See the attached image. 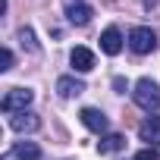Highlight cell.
<instances>
[{
    "label": "cell",
    "instance_id": "cell-1",
    "mask_svg": "<svg viewBox=\"0 0 160 160\" xmlns=\"http://www.w3.org/2000/svg\"><path fill=\"white\" fill-rule=\"evenodd\" d=\"M132 98H135V104H138L144 113H157V110H160V85L154 82V78H138Z\"/></svg>",
    "mask_w": 160,
    "mask_h": 160
},
{
    "label": "cell",
    "instance_id": "cell-2",
    "mask_svg": "<svg viewBox=\"0 0 160 160\" xmlns=\"http://www.w3.org/2000/svg\"><path fill=\"white\" fill-rule=\"evenodd\" d=\"M32 101H35V91H32V88H10V91L3 94V101H0V107H3V113L13 116V113L28 110Z\"/></svg>",
    "mask_w": 160,
    "mask_h": 160
},
{
    "label": "cell",
    "instance_id": "cell-3",
    "mask_svg": "<svg viewBox=\"0 0 160 160\" xmlns=\"http://www.w3.org/2000/svg\"><path fill=\"white\" fill-rule=\"evenodd\" d=\"M129 50H132V53H138V57H144V53L157 50V35H154L148 25H135V28L129 32Z\"/></svg>",
    "mask_w": 160,
    "mask_h": 160
},
{
    "label": "cell",
    "instance_id": "cell-4",
    "mask_svg": "<svg viewBox=\"0 0 160 160\" xmlns=\"http://www.w3.org/2000/svg\"><path fill=\"white\" fill-rule=\"evenodd\" d=\"M78 119H82V126H85L88 132H94V135H107V129H110V119H107L98 107H85L82 113H78Z\"/></svg>",
    "mask_w": 160,
    "mask_h": 160
},
{
    "label": "cell",
    "instance_id": "cell-5",
    "mask_svg": "<svg viewBox=\"0 0 160 160\" xmlns=\"http://www.w3.org/2000/svg\"><path fill=\"white\" fill-rule=\"evenodd\" d=\"M10 129H13V132H38V129H41V116L32 113V110L13 113V116H10Z\"/></svg>",
    "mask_w": 160,
    "mask_h": 160
},
{
    "label": "cell",
    "instance_id": "cell-6",
    "mask_svg": "<svg viewBox=\"0 0 160 160\" xmlns=\"http://www.w3.org/2000/svg\"><path fill=\"white\" fill-rule=\"evenodd\" d=\"M91 16H94V10H91L88 3H82V0H75V3H66V19H69L72 25H88V22H91Z\"/></svg>",
    "mask_w": 160,
    "mask_h": 160
},
{
    "label": "cell",
    "instance_id": "cell-7",
    "mask_svg": "<svg viewBox=\"0 0 160 160\" xmlns=\"http://www.w3.org/2000/svg\"><path fill=\"white\" fill-rule=\"evenodd\" d=\"M138 138L148 141V148H157L160 144V116H148L138 126Z\"/></svg>",
    "mask_w": 160,
    "mask_h": 160
},
{
    "label": "cell",
    "instance_id": "cell-8",
    "mask_svg": "<svg viewBox=\"0 0 160 160\" xmlns=\"http://www.w3.org/2000/svg\"><path fill=\"white\" fill-rule=\"evenodd\" d=\"M69 63H72L75 72H91V69H94V53H91L88 47H72Z\"/></svg>",
    "mask_w": 160,
    "mask_h": 160
},
{
    "label": "cell",
    "instance_id": "cell-9",
    "mask_svg": "<svg viewBox=\"0 0 160 160\" xmlns=\"http://www.w3.org/2000/svg\"><path fill=\"white\" fill-rule=\"evenodd\" d=\"M85 91V82H78V78H72V75H60L57 78V94L60 98H78V94H82Z\"/></svg>",
    "mask_w": 160,
    "mask_h": 160
},
{
    "label": "cell",
    "instance_id": "cell-10",
    "mask_svg": "<svg viewBox=\"0 0 160 160\" xmlns=\"http://www.w3.org/2000/svg\"><path fill=\"white\" fill-rule=\"evenodd\" d=\"M98 151H101V154H119V151H126V135H119V132H107V135H101Z\"/></svg>",
    "mask_w": 160,
    "mask_h": 160
},
{
    "label": "cell",
    "instance_id": "cell-11",
    "mask_svg": "<svg viewBox=\"0 0 160 160\" xmlns=\"http://www.w3.org/2000/svg\"><path fill=\"white\" fill-rule=\"evenodd\" d=\"M101 50L110 53V57H116V53L122 50V35H119V28H104V35H101Z\"/></svg>",
    "mask_w": 160,
    "mask_h": 160
},
{
    "label": "cell",
    "instance_id": "cell-12",
    "mask_svg": "<svg viewBox=\"0 0 160 160\" xmlns=\"http://www.w3.org/2000/svg\"><path fill=\"white\" fill-rule=\"evenodd\" d=\"M16 160H41V148L35 141H16V148L10 151Z\"/></svg>",
    "mask_w": 160,
    "mask_h": 160
},
{
    "label": "cell",
    "instance_id": "cell-13",
    "mask_svg": "<svg viewBox=\"0 0 160 160\" xmlns=\"http://www.w3.org/2000/svg\"><path fill=\"white\" fill-rule=\"evenodd\" d=\"M19 44H22L28 53H38V50H41V44L35 41V32H32L28 25H25V28H19Z\"/></svg>",
    "mask_w": 160,
    "mask_h": 160
},
{
    "label": "cell",
    "instance_id": "cell-14",
    "mask_svg": "<svg viewBox=\"0 0 160 160\" xmlns=\"http://www.w3.org/2000/svg\"><path fill=\"white\" fill-rule=\"evenodd\" d=\"M7 69H13V50H0V72H7Z\"/></svg>",
    "mask_w": 160,
    "mask_h": 160
},
{
    "label": "cell",
    "instance_id": "cell-15",
    "mask_svg": "<svg viewBox=\"0 0 160 160\" xmlns=\"http://www.w3.org/2000/svg\"><path fill=\"white\" fill-rule=\"evenodd\" d=\"M135 160H160V154H157V148H141L135 154Z\"/></svg>",
    "mask_w": 160,
    "mask_h": 160
},
{
    "label": "cell",
    "instance_id": "cell-16",
    "mask_svg": "<svg viewBox=\"0 0 160 160\" xmlns=\"http://www.w3.org/2000/svg\"><path fill=\"white\" fill-rule=\"evenodd\" d=\"M113 88H116V91H126V78L116 75V78H113Z\"/></svg>",
    "mask_w": 160,
    "mask_h": 160
},
{
    "label": "cell",
    "instance_id": "cell-17",
    "mask_svg": "<svg viewBox=\"0 0 160 160\" xmlns=\"http://www.w3.org/2000/svg\"><path fill=\"white\" fill-rule=\"evenodd\" d=\"M141 3H144V10H154V7L160 3V0H141Z\"/></svg>",
    "mask_w": 160,
    "mask_h": 160
}]
</instances>
